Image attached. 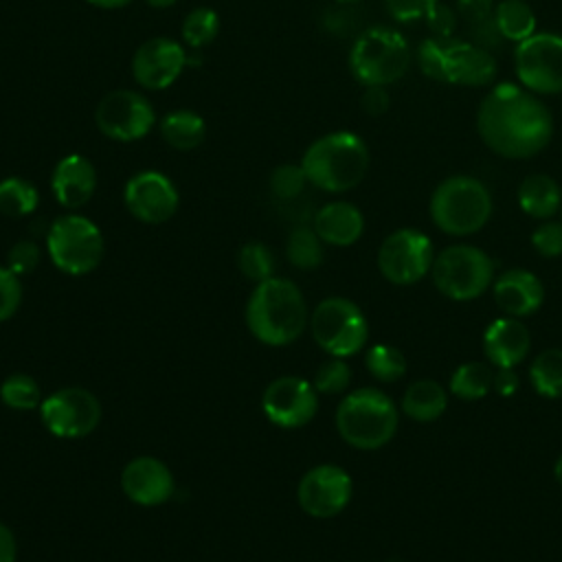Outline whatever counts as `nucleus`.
Segmentation results:
<instances>
[{"label": "nucleus", "mask_w": 562, "mask_h": 562, "mask_svg": "<svg viewBox=\"0 0 562 562\" xmlns=\"http://www.w3.org/2000/svg\"><path fill=\"white\" fill-rule=\"evenodd\" d=\"M520 209L536 220L553 217L562 206V189L547 173H531L518 187Z\"/></svg>", "instance_id": "obj_24"}, {"label": "nucleus", "mask_w": 562, "mask_h": 562, "mask_svg": "<svg viewBox=\"0 0 562 562\" xmlns=\"http://www.w3.org/2000/svg\"><path fill=\"white\" fill-rule=\"evenodd\" d=\"M44 428L59 439H81L101 422V404L81 386H66L46 395L40 404Z\"/></svg>", "instance_id": "obj_11"}, {"label": "nucleus", "mask_w": 562, "mask_h": 562, "mask_svg": "<svg viewBox=\"0 0 562 562\" xmlns=\"http://www.w3.org/2000/svg\"><path fill=\"white\" fill-rule=\"evenodd\" d=\"M492 215L487 187L472 176H450L437 184L430 198V217L448 235H472Z\"/></svg>", "instance_id": "obj_5"}, {"label": "nucleus", "mask_w": 562, "mask_h": 562, "mask_svg": "<svg viewBox=\"0 0 562 562\" xmlns=\"http://www.w3.org/2000/svg\"><path fill=\"white\" fill-rule=\"evenodd\" d=\"M349 382H351V367L345 362V358L331 356L316 369L312 384L318 393L336 395V393H342L349 386Z\"/></svg>", "instance_id": "obj_37"}, {"label": "nucleus", "mask_w": 562, "mask_h": 562, "mask_svg": "<svg viewBox=\"0 0 562 562\" xmlns=\"http://www.w3.org/2000/svg\"><path fill=\"white\" fill-rule=\"evenodd\" d=\"M301 167L314 187L342 193L362 182L369 169V149L353 132H331L316 138L303 154Z\"/></svg>", "instance_id": "obj_3"}, {"label": "nucleus", "mask_w": 562, "mask_h": 562, "mask_svg": "<svg viewBox=\"0 0 562 562\" xmlns=\"http://www.w3.org/2000/svg\"><path fill=\"white\" fill-rule=\"evenodd\" d=\"M338 2H358V0H338Z\"/></svg>", "instance_id": "obj_51"}, {"label": "nucleus", "mask_w": 562, "mask_h": 562, "mask_svg": "<svg viewBox=\"0 0 562 562\" xmlns=\"http://www.w3.org/2000/svg\"><path fill=\"white\" fill-rule=\"evenodd\" d=\"M310 329L316 345L336 358L358 353L369 336V325L362 310L342 296L321 301L310 316Z\"/></svg>", "instance_id": "obj_9"}, {"label": "nucleus", "mask_w": 562, "mask_h": 562, "mask_svg": "<svg viewBox=\"0 0 562 562\" xmlns=\"http://www.w3.org/2000/svg\"><path fill=\"white\" fill-rule=\"evenodd\" d=\"M40 204V193L37 189L20 178V176H9L0 180V213L7 217H24L31 215Z\"/></svg>", "instance_id": "obj_30"}, {"label": "nucleus", "mask_w": 562, "mask_h": 562, "mask_svg": "<svg viewBox=\"0 0 562 562\" xmlns=\"http://www.w3.org/2000/svg\"><path fill=\"white\" fill-rule=\"evenodd\" d=\"M386 11L397 22H415L428 18V13L439 4V0H384Z\"/></svg>", "instance_id": "obj_43"}, {"label": "nucleus", "mask_w": 562, "mask_h": 562, "mask_svg": "<svg viewBox=\"0 0 562 562\" xmlns=\"http://www.w3.org/2000/svg\"><path fill=\"white\" fill-rule=\"evenodd\" d=\"M514 68L522 88L533 94L562 92V35L533 33L516 46Z\"/></svg>", "instance_id": "obj_10"}, {"label": "nucleus", "mask_w": 562, "mask_h": 562, "mask_svg": "<svg viewBox=\"0 0 562 562\" xmlns=\"http://www.w3.org/2000/svg\"><path fill=\"white\" fill-rule=\"evenodd\" d=\"M353 494L351 476L334 463H321L307 470L296 487L301 509L312 518H331L340 514Z\"/></svg>", "instance_id": "obj_14"}, {"label": "nucleus", "mask_w": 562, "mask_h": 562, "mask_svg": "<svg viewBox=\"0 0 562 562\" xmlns=\"http://www.w3.org/2000/svg\"><path fill=\"white\" fill-rule=\"evenodd\" d=\"M496 77L492 50L463 40H443V83L487 86Z\"/></svg>", "instance_id": "obj_19"}, {"label": "nucleus", "mask_w": 562, "mask_h": 562, "mask_svg": "<svg viewBox=\"0 0 562 562\" xmlns=\"http://www.w3.org/2000/svg\"><path fill=\"white\" fill-rule=\"evenodd\" d=\"M529 329L514 316L496 318L483 334L485 358L496 369H514L529 351Z\"/></svg>", "instance_id": "obj_22"}, {"label": "nucleus", "mask_w": 562, "mask_h": 562, "mask_svg": "<svg viewBox=\"0 0 562 562\" xmlns=\"http://www.w3.org/2000/svg\"><path fill=\"white\" fill-rule=\"evenodd\" d=\"M285 255L292 266L312 270L323 261V239L316 235L314 228L296 226L288 237Z\"/></svg>", "instance_id": "obj_32"}, {"label": "nucleus", "mask_w": 562, "mask_h": 562, "mask_svg": "<svg viewBox=\"0 0 562 562\" xmlns=\"http://www.w3.org/2000/svg\"><path fill=\"white\" fill-rule=\"evenodd\" d=\"M336 428L351 448L378 450L397 430V408L382 391L358 389L338 404Z\"/></svg>", "instance_id": "obj_4"}, {"label": "nucleus", "mask_w": 562, "mask_h": 562, "mask_svg": "<svg viewBox=\"0 0 562 562\" xmlns=\"http://www.w3.org/2000/svg\"><path fill=\"white\" fill-rule=\"evenodd\" d=\"M160 134L176 149H195L206 134L204 119L193 110H173L160 121Z\"/></svg>", "instance_id": "obj_27"}, {"label": "nucleus", "mask_w": 562, "mask_h": 562, "mask_svg": "<svg viewBox=\"0 0 562 562\" xmlns=\"http://www.w3.org/2000/svg\"><path fill=\"white\" fill-rule=\"evenodd\" d=\"M360 103H362V110L378 116L382 112L389 110V103H391V97L386 92L384 86H367L362 97H360Z\"/></svg>", "instance_id": "obj_45"}, {"label": "nucleus", "mask_w": 562, "mask_h": 562, "mask_svg": "<svg viewBox=\"0 0 562 562\" xmlns=\"http://www.w3.org/2000/svg\"><path fill=\"white\" fill-rule=\"evenodd\" d=\"M435 261L432 241L415 228H400L391 233L378 250V268L384 279L397 285L419 281L430 272Z\"/></svg>", "instance_id": "obj_12"}, {"label": "nucleus", "mask_w": 562, "mask_h": 562, "mask_svg": "<svg viewBox=\"0 0 562 562\" xmlns=\"http://www.w3.org/2000/svg\"><path fill=\"white\" fill-rule=\"evenodd\" d=\"M531 246L542 257H560L562 255V222L544 220L533 233H531Z\"/></svg>", "instance_id": "obj_41"}, {"label": "nucleus", "mask_w": 562, "mask_h": 562, "mask_svg": "<svg viewBox=\"0 0 562 562\" xmlns=\"http://www.w3.org/2000/svg\"><path fill=\"white\" fill-rule=\"evenodd\" d=\"M94 121L101 134L108 138L132 143L149 134L156 123V114L151 103L140 92L112 90L99 101Z\"/></svg>", "instance_id": "obj_13"}, {"label": "nucleus", "mask_w": 562, "mask_h": 562, "mask_svg": "<svg viewBox=\"0 0 562 562\" xmlns=\"http://www.w3.org/2000/svg\"><path fill=\"white\" fill-rule=\"evenodd\" d=\"M187 55L176 40L149 37L132 57V75L147 90L169 88L184 70Z\"/></svg>", "instance_id": "obj_17"}, {"label": "nucleus", "mask_w": 562, "mask_h": 562, "mask_svg": "<svg viewBox=\"0 0 562 562\" xmlns=\"http://www.w3.org/2000/svg\"><path fill=\"white\" fill-rule=\"evenodd\" d=\"M50 189L64 209H79L97 189V169L86 156L68 154L55 165Z\"/></svg>", "instance_id": "obj_20"}, {"label": "nucleus", "mask_w": 562, "mask_h": 562, "mask_svg": "<svg viewBox=\"0 0 562 562\" xmlns=\"http://www.w3.org/2000/svg\"><path fill=\"white\" fill-rule=\"evenodd\" d=\"M428 24H430V31L435 33L432 37H439V40H450L454 26H457V15L450 7L446 4H437L430 13H428Z\"/></svg>", "instance_id": "obj_44"}, {"label": "nucleus", "mask_w": 562, "mask_h": 562, "mask_svg": "<svg viewBox=\"0 0 562 562\" xmlns=\"http://www.w3.org/2000/svg\"><path fill=\"white\" fill-rule=\"evenodd\" d=\"M217 31H220V18L209 7H198L189 11L182 22V37L193 48H200L213 42Z\"/></svg>", "instance_id": "obj_35"}, {"label": "nucleus", "mask_w": 562, "mask_h": 562, "mask_svg": "<svg viewBox=\"0 0 562 562\" xmlns=\"http://www.w3.org/2000/svg\"><path fill=\"white\" fill-rule=\"evenodd\" d=\"M145 2L156 9H167V7H173L178 0H145Z\"/></svg>", "instance_id": "obj_49"}, {"label": "nucleus", "mask_w": 562, "mask_h": 562, "mask_svg": "<svg viewBox=\"0 0 562 562\" xmlns=\"http://www.w3.org/2000/svg\"><path fill=\"white\" fill-rule=\"evenodd\" d=\"M250 334L270 347L294 342L307 325V305L299 285L283 277H270L255 285L246 303Z\"/></svg>", "instance_id": "obj_2"}, {"label": "nucleus", "mask_w": 562, "mask_h": 562, "mask_svg": "<svg viewBox=\"0 0 562 562\" xmlns=\"http://www.w3.org/2000/svg\"><path fill=\"white\" fill-rule=\"evenodd\" d=\"M261 408L274 426L301 428L310 424L318 411V391L299 375H281L266 386Z\"/></svg>", "instance_id": "obj_15"}, {"label": "nucleus", "mask_w": 562, "mask_h": 562, "mask_svg": "<svg viewBox=\"0 0 562 562\" xmlns=\"http://www.w3.org/2000/svg\"><path fill=\"white\" fill-rule=\"evenodd\" d=\"M529 380L538 395L562 397V349L542 351L529 367Z\"/></svg>", "instance_id": "obj_29"}, {"label": "nucleus", "mask_w": 562, "mask_h": 562, "mask_svg": "<svg viewBox=\"0 0 562 562\" xmlns=\"http://www.w3.org/2000/svg\"><path fill=\"white\" fill-rule=\"evenodd\" d=\"M22 303V281L11 268L0 266V323L11 318Z\"/></svg>", "instance_id": "obj_39"}, {"label": "nucleus", "mask_w": 562, "mask_h": 562, "mask_svg": "<svg viewBox=\"0 0 562 562\" xmlns=\"http://www.w3.org/2000/svg\"><path fill=\"white\" fill-rule=\"evenodd\" d=\"M553 474H555V481L562 485V454H560V459L555 461V468H553Z\"/></svg>", "instance_id": "obj_50"}, {"label": "nucleus", "mask_w": 562, "mask_h": 562, "mask_svg": "<svg viewBox=\"0 0 562 562\" xmlns=\"http://www.w3.org/2000/svg\"><path fill=\"white\" fill-rule=\"evenodd\" d=\"M123 202L127 211L145 224H162L178 211V189L160 171H138L123 189Z\"/></svg>", "instance_id": "obj_16"}, {"label": "nucleus", "mask_w": 562, "mask_h": 562, "mask_svg": "<svg viewBox=\"0 0 562 562\" xmlns=\"http://www.w3.org/2000/svg\"><path fill=\"white\" fill-rule=\"evenodd\" d=\"M492 389L503 395V397H512L518 391V378L514 373V369H498L494 373V384Z\"/></svg>", "instance_id": "obj_46"}, {"label": "nucleus", "mask_w": 562, "mask_h": 562, "mask_svg": "<svg viewBox=\"0 0 562 562\" xmlns=\"http://www.w3.org/2000/svg\"><path fill=\"white\" fill-rule=\"evenodd\" d=\"M494 373L485 362H463L450 378V391L459 400H481L490 393Z\"/></svg>", "instance_id": "obj_31"}, {"label": "nucleus", "mask_w": 562, "mask_h": 562, "mask_svg": "<svg viewBox=\"0 0 562 562\" xmlns=\"http://www.w3.org/2000/svg\"><path fill=\"white\" fill-rule=\"evenodd\" d=\"M314 231L329 246H351L364 231V217L351 202H329L314 215Z\"/></svg>", "instance_id": "obj_23"}, {"label": "nucleus", "mask_w": 562, "mask_h": 562, "mask_svg": "<svg viewBox=\"0 0 562 562\" xmlns=\"http://www.w3.org/2000/svg\"><path fill=\"white\" fill-rule=\"evenodd\" d=\"M307 184V176L301 165H279L270 173V189L281 200H292L303 193Z\"/></svg>", "instance_id": "obj_38"}, {"label": "nucleus", "mask_w": 562, "mask_h": 562, "mask_svg": "<svg viewBox=\"0 0 562 562\" xmlns=\"http://www.w3.org/2000/svg\"><path fill=\"white\" fill-rule=\"evenodd\" d=\"M417 59L426 77L435 81H443V40L439 37L424 40L417 50Z\"/></svg>", "instance_id": "obj_42"}, {"label": "nucleus", "mask_w": 562, "mask_h": 562, "mask_svg": "<svg viewBox=\"0 0 562 562\" xmlns=\"http://www.w3.org/2000/svg\"><path fill=\"white\" fill-rule=\"evenodd\" d=\"M496 29L503 40L520 44L536 33L533 9L525 0H501L496 4Z\"/></svg>", "instance_id": "obj_28"}, {"label": "nucleus", "mask_w": 562, "mask_h": 562, "mask_svg": "<svg viewBox=\"0 0 562 562\" xmlns=\"http://www.w3.org/2000/svg\"><path fill=\"white\" fill-rule=\"evenodd\" d=\"M364 364L380 382H395L406 373L404 353L393 345H373L364 356Z\"/></svg>", "instance_id": "obj_34"}, {"label": "nucleus", "mask_w": 562, "mask_h": 562, "mask_svg": "<svg viewBox=\"0 0 562 562\" xmlns=\"http://www.w3.org/2000/svg\"><path fill=\"white\" fill-rule=\"evenodd\" d=\"M88 2L99 7V9H121V7L130 4L132 0H88Z\"/></svg>", "instance_id": "obj_48"}, {"label": "nucleus", "mask_w": 562, "mask_h": 562, "mask_svg": "<svg viewBox=\"0 0 562 562\" xmlns=\"http://www.w3.org/2000/svg\"><path fill=\"white\" fill-rule=\"evenodd\" d=\"M492 292H494L496 305L507 316H514V318L533 314L542 305V299H544L542 281L533 272L520 270V268L503 272L494 281Z\"/></svg>", "instance_id": "obj_21"}, {"label": "nucleus", "mask_w": 562, "mask_h": 562, "mask_svg": "<svg viewBox=\"0 0 562 562\" xmlns=\"http://www.w3.org/2000/svg\"><path fill=\"white\" fill-rule=\"evenodd\" d=\"M121 490L132 503L140 507H156L173 496L176 481L165 461L145 454L132 459L123 468Z\"/></svg>", "instance_id": "obj_18"}, {"label": "nucleus", "mask_w": 562, "mask_h": 562, "mask_svg": "<svg viewBox=\"0 0 562 562\" xmlns=\"http://www.w3.org/2000/svg\"><path fill=\"white\" fill-rule=\"evenodd\" d=\"M18 558V542L13 531L0 522V562H15Z\"/></svg>", "instance_id": "obj_47"}, {"label": "nucleus", "mask_w": 562, "mask_h": 562, "mask_svg": "<svg viewBox=\"0 0 562 562\" xmlns=\"http://www.w3.org/2000/svg\"><path fill=\"white\" fill-rule=\"evenodd\" d=\"M476 130L494 154L522 160L540 154L549 145L553 136V116L527 88L498 83L479 105Z\"/></svg>", "instance_id": "obj_1"}, {"label": "nucleus", "mask_w": 562, "mask_h": 562, "mask_svg": "<svg viewBox=\"0 0 562 562\" xmlns=\"http://www.w3.org/2000/svg\"><path fill=\"white\" fill-rule=\"evenodd\" d=\"M349 68L356 81L367 86H389L411 68V48L402 33L373 26L358 35L349 53Z\"/></svg>", "instance_id": "obj_6"}, {"label": "nucleus", "mask_w": 562, "mask_h": 562, "mask_svg": "<svg viewBox=\"0 0 562 562\" xmlns=\"http://www.w3.org/2000/svg\"><path fill=\"white\" fill-rule=\"evenodd\" d=\"M446 406H448V395L443 386L435 380L413 382L402 397L404 415L415 422H435L443 415Z\"/></svg>", "instance_id": "obj_26"}, {"label": "nucleus", "mask_w": 562, "mask_h": 562, "mask_svg": "<svg viewBox=\"0 0 562 562\" xmlns=\"http://www.w3.org/2000/svg\"><path fill=\"white\" fill-rule=\"evenodd\" d=\"M0 400L13 411H33L40 408L44 395L35 378L26 373H13L0 384Z\"/></svg>", "instance_id": "obj_33"}, {"label": "nucleus", "mask_w": 562, "mask_h": 562, "mask_svg": "<svg viewBox=\"0 0 562 562\" xmlns=\"http://www.w3.org/2000/svg\"><path fill=\"white\" fill-rule=\"evenodd\" d=\"M494 0H457V15L461 18L470 42L492 50L501 46L503 37L496 29Z\"/></svg>", "instance_id": "obj_25"}, {"label": "nucleus", "mask_w": 562, "mask_h": 562, "mask_svg": "<svg viewBox=\"0 0 562 562\" xmlns=\"http://www.w3.org/2000/svg\"><path fill=\"white\" fill-rule=\"evenodd\" d=\"M432 281L437 290L454 301L481 296L494 277V261L476 246L457 244L441 250L432 261Z\"/></svg>", "instance_id": "obj_8"}, {"label": "nucleus", "mask_w": 562, "mask_h": 562, "mask_svg": "<svg viewBox=\"0 0 562 562\" xmlns=\"http://www.w3.org/2000/svg\"><path fill=\"white\" fill-rule=\"evenodd\" d=\"M46 250L55 268L70 277L92 272L105 252L101 228L77 213L57 217L46 233Z\"/></svg>", "instance_id": "obj_7"}, {"label": "nucleus", "mask_w": 562, "mask_h": 562, "mask_svg": "<svg viewBox=\"0 0 562 562\" xmlns=\"http://www.w3.org/2000/svg\"><path fill=\"white\" fill-rule=\"evenodd\" d=\"M237 266L241 274L255 283H261L270 277H274V257L270 248L261 241H250L241 246L237 255Z\"/></svg>", "instance_id": "obj_36"}, {"label": "nucleus", "mask_w": 562, "mask_h": 562, "mask_svg": "<svg viewBox=\"0 0 562 562\" xmlns=\"http://www.w3.org/2000/svg\"><path fill=\"white\" fill-rule=\"evenodd\" d=\"M42 259L40 246L33 239H20L15 241L7 252V268H11L15 274H31Z\"/></svg>", "instance_id": "obj_40"}]
</instances>
